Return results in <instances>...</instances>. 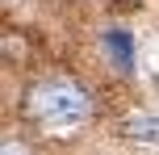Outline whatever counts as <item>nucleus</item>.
I'll return each mask as SVG.
<instances>
[{
	"label": "nucleus",
	"instance_id": "obj_1",
	"mask_svg": "<svg viewBox=\"0 0 159 155\" xmlns=\"http://www.w3.org/2000/svg\"><path fill=\"white\" fill-rule=\"evenodd\" d=\"M25 113L42 130H75L92 117V92L67 75H50L25 92Z\"/></svg>",
	"mask_w": 159,
	"mask_h": 155
},
{
	"label": "nucleus",
	"instance_id": "obj_2",
	"mask_svg": "<svg viewBox=\"0 0 159 155\" xmlns=\"http://www.w3.org/2000/svg\"><path fill=\"white\" fill-rule=\"evenodd\" d=\"M105 46H109V59H113V67L121 75L134 71V38H130V30H121V25L105 30Z\"/></svg>",
	"mask_w": 159,
	"mask_h": 155
},
{
	"label": "nucleus",
	"instance_id": "obj_3",
	"mask_svg": "<svg viewBox=\"0 0 159 155\" xmlns=\"http://www.w3.org/2000/svg\"><path fill=\"white\" fill-rule=\"evenodd\" d=\"M121 139L143 143V147H159V117H151V113L126 117V122H121Z\"/></svg>",
	"mask_w": 159,
	"mask_h": 155
},
{
	"label": "nucleus",
	"instance_id": "obj_4",
	"mask_svg": "<svg viewBox=\"0 0 159 155\" xmlns=\"http://www.w3.org/2000/svg\"><path fill=\"white\" fill-rule=\"evenodd\" d=\"M0 155H30V147H25L21 139H4V147H0Z\"/></svg>",
	"mask_w": 159,
	"mask_h": 155
},
{
	"label": "nucleus",
	"instance_id": "obj_5",
	"mask_svg": "<svg viewBox=\"0 0 159 155\" xmlns=\"http://www.w3.org/2000/svg\"><path fill=\"white\" fill-rule=\"evenodd\" d=\"M117 4H126V8H134V4H143V0H117Z\"/></svg>",
	"mask_w": 159,
	"mask_h": 155
}]
</instances>
